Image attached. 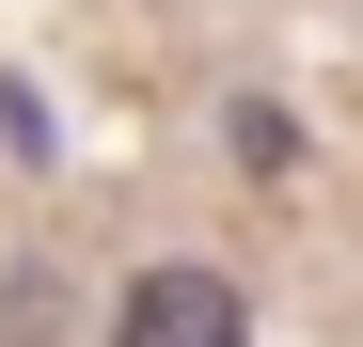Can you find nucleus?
Here are the masks:
<instances>
[{"mask_svg": "<svg viewBox=\"0 0 363 347\" xmlns=\"http://www.w3.org/2000/svg\"><path fill=\"white\" fill-rule=\"evenodd\" d=\"M111 347H253V300L221 268H143L127 316H111Z\"/></svg>", "mask_w": 363, "mask_h": 347, "instance_id": "nucleus-1", "label": "nucleus"}]
</instances>
